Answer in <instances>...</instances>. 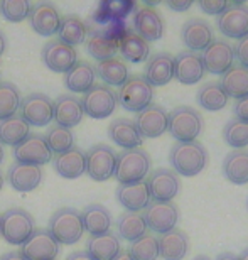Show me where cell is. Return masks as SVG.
Instances as JSON below:
<instances>
[{"label": "cell", "mask_w": 248, "mask_h": 260, "mask_svg": "<svg viewBox=\"0 0 248 260\" xmlns=\"http://www.w3.org/2000/svg\"><path fill=\"white\" fill-rule=\"evenodd\" d=\"M191 5H193L191 0H170L167 2V7L170 10H175V12H184V10L191 9Z\"/></svg>", "instance_id": "obj_50"}, {"label": "cell", "mask_w": 248, "mask_h": 260, "mask_svg": "<svg viewBox=\"0 0 248 260\" xmlns=\"http://www.w3.org/2000/svg\"><path fill=\"white\" fill-rule=\"evenodd\" d=\"M193 260H211V258L206 257V255H198V257H194Z\"/></svg>", "instance_id": "obj_59"}, {"label": "cell", "mask_w": 248, "mask_h": 260, "mask_svg": "<svg viewBox=\"0 0 248 260\" xmlns=\"http://www.w3.org/2000/svg\"><path fill=\"white\" fill-rule=\"evenodd\" d=\"M225 142L233 149H246L248 145V122L231 118L223 128Z\"/></svg>", "instance_id": "obj_45"}, {"label": "cell", "mask_w": 248, "mask_h": 260, "mask_svg": "<svg viewBox=\"0 0 248 260\" xmlns=\"http://www.w3.org/2000/svg\"><path fill=\"white\" fill-rule=\"evenodd\" d=\"M144 221L149 230L162 235L174 230L179 221V208L172 201H151L144 210Z\"/></svg>", "instance_id": "obj_9"}, {"label": "cell", "mask_w": 248, "mask_h": 260, "mask_svg": "<svg viewBox=\"0 0 248 260\" xmlns=\"http://www.w3.org/2000/svg\"><path fill=\"white\" fill-rule=\"evenodd\" d=\"M201 59H203L204 71L223 76L225 73L233 66V61H235L233 46L225 39H215L213 43L203 51Z\"/></svg>", "instance_id": "obj_16"}, {"label": "cell", "mask_w": 248, "mask_h": 260, "mask_svg": "<svg viewBox=\"0 0 248 260\" xmlns=\"http://www.w3.org/2000/svg\"><path fill=\"white\" fill-rule=\"evenodd\" d=\"M233 113H235V118L248 122V95L240 98V100H236L233 107Z\"/></svg>", "instance_id": "obj_49"}, {"label": "cell", "mask_w": 248, "mask_h": 260, "mask_svg": "<svg viewBox=\"0 0 248 260\" xmlns=\"http://www.w3.org/2000/svg\"><path fill=\"white\" fill-rule=\"evenodd\" d=\"M86 51L98 63L112 59L118 51V39L108 34L105 29H95L86 39Z\"/></svg>", "instance_id": "obj_29"}, {"label": "cell", "mask_w": 248, "mask_h": 260, "mask_svg": "<svg viewBox=\"0 0 248 260\" xmlns=\"http://www.w3.org/2000/svg\"><path fill=\"white\" fill-rule=\"evenodd\" d=\"M118 49L123 58L130 63H144L151 56V46L140 36L133 32V29H127L125 34L118 39Z\"/></svg>", "instance_id": "obj_32"}, {"label": "cell", "mask_w": 248, "mask_h": 260, "mask_svg": "<svg viewBox=\"0 0 248 260\" xmlns=\"http://www.w3.org/2000/svg\"><path fill=\"white\" fill-rule=\"evenodd\" d=\"M246 208H248V200H246Z\"/></svg>", "instance_id": "obj_60"}, {"label": "cell", "mask_w": 248, "mask_h": 260, "mask_svg": "<svg viewBox=\"0 0 248 260\" xmlns=\"http://www.w3.org/2000/svg\"><path fill=\"white\" fill-rule=\"evenodd\" d=\"M86 157V174L93 181L103 183V181L113 178L117 166V154L110 145L96 144L91 145L85 152Z\"/></svg>", "instance_id": "obj_7"}, {"label": "cell", "mask_w": 248, "mask_h": 260, "mask_svg": "<svg viewBox=\"0 0 248 260\" xmlns=\"http://www.w3.org/2000/svg\"><path fill=\"white\" fill-rule=\"evenodd\" d=\"M135 10L133 2H101L93 14V19L98 24H113L125 20L128 14Z\"/></svg>", "instance_id": "obj_41"}, {"label": "cell", "mask_w": 248, "mask_h": 260, "mask_svg": "<svg viewBox=\"0 0 248 260\" xmlns=\"http://www.w3.org/2000/svg\"><path fill=\"white\" fill-rule=\"evenodd\" d=\"M53 168L61 178L76 179L86 173V157L85 152L78 147H73L66 152L56 155L53 160Z\"/></svg>", "instance_id": "obj_27"}, {"label": "cell", "mask_w": 248, "mask_h": 260, "mask_svg": "<svg viewBox=\"0 0 248 260\" xmlns=\"http://www.w3.org/2000/svg\"><path fill=\"white\" fill-rule=\"evenodd\" d=\"M22 102L19 88L12 83H0V120L17 115V110Z\"/></svg>", "instance_id": "obj_43"}, {"label": "cell", "mask_w": 248, "mask_h": 260, "mask_svg": "<svg viewBox=\"0 0 248 260\" xmlns=\"http://www.w3.org/2000/svg\"><path fill=\"white\" fill-rule=\"evenodd\" d=\"M181 39H183L184 46L191 53H198V51H204L208 46L215 41L213 27L208 20L193 17L188 22H184L183 29H181Z\"/></svg>", "instance_id": "obj_17"}, {"label": "cell", "mask_w": 248, "mask_h": 260, "mask_svg": "<svg viewBox=\"0 0 248 260\" xmlns=\"http://www.w3.org/2000/svg\"><path fill=\"white\" fill-rule=\"evenodd\" d=\"M34 230V218L24 208H9L0 215V235L10 245H22Z\"/></svg>", "instance_id": "obj_4"}, {"label": "cell", "mask_w": 248, "mask_h": 260, "mask_svg": "<svg viewBox=\"0 0 248 260\" xmlns=\"http://www.w3.org/2000/svg\"><path fill=\"white\" fill-rule=\"evenodd\" d=\"M167 130L178 142H194L203 130V117L193 107H175L167 117Z\"/></svg>", "instance_id": "obj_5"}, {"label": "cell", "mask_w": 248, "mask_h": 260, "mask_svg": "<svg viewBox=\"0 0 248 260\" xmlns=\"http://www.w3.org/2000/svg\"><path fill=\"white\" fill-rule=\"evenodd\" d=\"M88 27L83 22V19L78 17L76 14H69L61 17V24L58 29V39L61 43L68 44V46H78L83 44L86 41Z\"/></svg>", "instance_id": "obj_35"}, {"label": "cell", "mask_w": 248, "mask_h": 260, "mask_svg": "<svg viewBox=\"0 0 248 260\" xmlns=\"http://www.w3.org/2000/svg\"><path fill=\"white\" fill-rule=\"evenodd\" d=\"M43 169L39 166H30V164H20L14 162L9 168L7 181L15 191L19 193H30L38 186L43 183Z\"/></svg>", "instance_id": "obj_23"}, {"label": "cell", "mask_w": 248, "mask_h": 260, "mask_svg": "<svg viewBox=\"0 0 248 260\" xmlns=\"http://www.w3.org/2000/svg\"><path fill=\"white\" fill-rule=\"evenodd\" d=\"M4 184H5V178H4V176H2V173H0V191H2Z\"/></svg>", "instance_id": "obj_58"}, {"label": "cell", "mask_w": 248, "mask_h": 260, "mask_svg": "<svg viewBox=\"0 0 248 260\" xmlns=\"http://www.w3.org/2000/svg\"><path fill=\"white\" fill-rule=\"evenodd\" d=\"M220 85L228 98L231 96L235 100H240V98L248 95V70L240 64H233L223 75Z\"/></svg>", "instance_id": "obj_36"}, {"label": "cell", "mask_w": 248, "mask_h": 260, "mask_svg": "<svg viewBox=\"0 0 248 260\" xmlns=\"http://www.w3.org/2000/svg\"><path fill=\"white\" fill-rule=\"evenodd\" d=\"M0 260H25L22 257V253L20 252H7V253H4V255H0Z\"/></svg>", "instance_id": "obj_52"}, {"label": "cell", "mask_w": 248, "mask_h": 260, "mask_svg": "<svg viewBox=\"0 0 248 260\" xmlns=\"http://www.w3.org/2000/svg\"><path fill=\"white\" fill-rule=\"evenodd\" d=\"M196 100H198L199 107H203L204 110L218 112V110H223L226 107L228 95H226L225 90L221 88L220 81H209V83H204L198 90Z\"/></svg>", "instance_id": "obj_38"}, {"label": "cell", "mask_w": 248, "mask_h": 260, "mask_svg": "<svg viewBox=\"0 0 248 260\" xmlns=\"http://www.w3.org/2000/svg\"><path fill=\"white\" fill-rule=\"evenodd\" d=\"M159 242V257L164 260H183L189 252V238L186 232L174 228L170 232L162 233L157 238Z\"/></svg>", "instance_id": "obj_26"}, {"label": "cell", "mask_w": 248, "mask_h": 260, "mask_svg": "<svg viewBox=\"0 0 248 260\" xmlns=\"http://www.w3.org/2000/svg\"><path fill=\"white\" fill-rule=\"evenodd\" d=\"M4 157H5V154H4V145L0 144V164L4 162Z\"/></svg>", "instance_id": "obj_57"}, {"label": "cell", "mask_w": 248, "mask_h": 260, "mask_svg": "<svg viewBox=\"0 0 248 260\" xmlns=\"http://www.w3.org/2000/svg\"><path fill=\"white\" fill-rule=\"evenodd\" d=\"M233 53H235V59H238L240 66L248 70V34L245 38L238 39V43L233 48Z\"/></svg>", "instance_id": "obj_48"}, {"label": "cell", "mask_w": 248, "mask_h": 260, "mask_svg": "<svg viewBox=\"0 0 248 260\" xmlns=\"http://www.w3.org/2000/svg\"><path fill=\"white\" fill-rule=\"evenodd\" d=\"M128 253L133 260H157L159 258V242L154 233H146L135 242H132Z\"/></svg>", "instance_id": "obj_44"}, {"label": "cell", "mask_w": 248, "mask_h": 260, "mask_svg": "<svg viewBox=\"0 0 248 260\" xmlns=\"http://www.w3.org/2000/svg\"><path fill=\"white\" fill-rule=\"evenodd\" d=\"M30 4L25 0H5L0 2V12L9 22H22L29 15Z\"/></svg>", "instance_id": "obj_46"}, {"label": "cell", "mask_w": 248, "mask_h": 260, "mask_svg": "<svg viewBox=\"0 0 248 260\" xmlns=\"http://www.w3.org/2000/svg\"><path fill=\"white\" fill-rule=\"evenodd\" d=\"M30 127L25 123L20 115L9 117L5 120H0V144L15 147L25 137H29Z\"/></svg>", "instance_id": "obj_39"}, {"label": "cell", "mask_w": 248, "mask_h": 260, "mask_svg": "<svg viewBox=\"0 0 248 260\" xmlns=\"http://www.w3.org/2000/svg\"><path fill=\"white\" fill-rule=\"evenodd\" d=\"M117 201L130 213L144 211L147 205L151 203V196H149V189L146 181L133 184H120L115 191Z\"/></svg>", "instance_id": "obj_25"}, {"label": "cell", "mask_w": 248, "mask_h": 260, "mask_svg": "<svg viewBox=\"0 0 248 260\" xmlns=\"http://www.w3.org/2000/svg\"><path fill=\"white\" fill-rule=\"evenodd\" d=\"M215 260H238V255H235V253H231V252H221L216 255Z\"/></svg>", "instance_id": "obj_53"}, {"label": "cell", "mask_w": 248, "mask_h": 260, "mask_svg": "<svg viewBox=\"0 0 248 260\" xmlns=\"http://www.w3.org/2000/svg\"><path fill=\"white\" fill-rule=\"evenodd\" d=\"M198 5L204 14L216 15V17H218V15L226 9L228 2H225V0H201V2H198Z\"/></svg>", "instance_id": "obj_47"}, {"label": "cell", "mask_w": 248, "mask_h": 260, "mask_svg": "<svg viewBox=\"0 0 248 260\" xmlns=\"http://www.w3.org/2000/svg\"><path fill=\"white\" fill-rule=\"evenodd\" d=\"M151 201H172L181 189L179 176L167 168L152 171L146 179Z\"/></svg>", "instance_id": "obj_14"}, {"label": "cell", "mask_w": 248, "mask_h": 260, "mask_svg": "<svg viewBox=\"0 0 248 260\" xmlns=\"http://www.w3.org/2000/svg\"><path fill=\"white\" fill-rule=\"evenodd\" d=\"M117 232H118V237L132 243V242H135L137 238H140L142 235H146L147 225H146V221H144L142 215L125 211V213H122L117 220Z\"/></svg>", "instance_id": "obj_40"}, {"label": "cell", "mask_w": 248, "mask_h": 260, "mask_svg": "<svg viewBox=\"0 0 248 260\" xmlns=\"http://www.w3.org/2000/svg\"><path fill=\"white\" fill-rule=\"evenodd\" d=\"M108 135L123 150L138 149L144 142L135 122L128 120V118H117V120H113L110 123V127H108Z\"/></svg>", "instance_id": "obj_28"}, {"label": "cell", "mask_w": 248, "mask_h": 260, "mask_svg": "<svg viewBox=\"0 0 248 260\" xmlns=\"http://www.w3.org/2000/svg\"><path fill=\"white\" fill-rule=\"evenodd\" d=\"M223 174L233 184L248 183V149H235L223 160Z\"/></svg>", "instance_id": "obj_34"}, {"label": "cell", "mask_w": 248, "mask_h": 260, "mask_svg": "<svg viewBox=\"0 0 248 260\" xmlns=\"http://www.w3.org/2000/svg\"><path fill=\"white\" fill-rule=\"evenodd\" d=\"M95 68L88 61H76V64L66 73L64 76V86L73 93H85L90 88L95 86Z\"/></svg>", "instance_id": "obj_31"}, {"label": "cell", "mask_w": 248, "mask_h": 260, "mask_svg": "<svg viewBox=\"0 0 248 260\" xmlns=\"http://www.w3.org/2000/svg\"><path fill=\"white\" fill-rule=\"evenodd\" d=\"M113 260H133L132 257H130V253H128V250H120V253L113 258Z\"/></svg>", "instance_id": "obj_55"}, {"label": "cell", "mask_w": 248, "mask_h": 260, "mask_svg": "<svg viewBox=\"0 0 248 260\" xmlns=\"http://www.w3.org/2000/svg\"><path fill=\"white\" fill-rule=\"evenodd\" d=\"M96 76L101 78V81L107 86H122L128 80V68L120 58H112L107 61H101L95 68Z\"/></svg>", "instance_id": "obj_37"}, {"label": "cell", "mask_w": 248, "mask_h": 260, "mask_svg": "<svg viewBox=\"0 0 248 260\" xmlns=\"http://www.w3.org/2000/svg\"><path fill=\"white\" fill-rule=\"evenodd\" d=\"M167 117L169 113L164 107L151 103L147 108L137 113V118L133 122L142 139H157L164 132H167Z\"/></svg>", "instance_id": "obj_19"}, {"label": "cell", "mask_w": 248, "mask_h": 260, "mask_svg": "<svg viewBox=\"0 0 248 260\" xmlns=\"http://www.w3.org/2000/svg\"><path fill=\"white\" fill-rule=\"evenodd\" d=\"M144 78L152 88L170 83L174 78V56H170L169 53H156L149 56Z\"/></svg>", "instance_id": "obj_24"}, {"label": "cell", "mask_w": 248, "mask_h": 260, "mask_svg": "<svg viewBox=\"0 0 248 260\" xmlns=\"http://www.w3.org/2000/svg\"><path fill=\"white\" fill-rule=\"evenodd\" d=\"M164 19L154 7L137 9L133 14V32L138 34L144 41L152 43L159 41L164 36Z\"/></svg>", "instance_id": "obj_20"}, {"label": "cell", "mask_w": 248, "mask_h": 260, "mask_svg": "<svg viewBox=\"0 0 248 260\" xmlns=\"http://www.w3.org/2000/svg\"><path fill=\"white\" fill-rule=\"evenodd\" d=\"M169 162L175 174H181L184 178H193V176L199 174L208 164V150L198 140L175 142L170 147Z\"/></svg>", "instance_id": "obj_1"}, {"label": "cell", "mask_w": 248, "mask_h": 260, "mask_svg": "<svg viewBox=\"0 0 248 260\" xmlns=\"http://www.w3.org/2000/svg\"><path fill=\"white\" fill-rule=\"evenodd\" d=\"M20 118L34 127H46L53 122V100L44 93H30L20 102Z\"/></svg>", "instance_id": "obj_10"}, {"label": "cell", "mask_w": 248, "mask_h": 260, "mask_svg": "<svg viewBox=\"0 0 248 260\" xmlns=\"http://www.w3.org/2000/svg\"><path fill=\"white\" fill-rule=\"evenodd\" d=\"M154 88L140 75L128 76L117 93V102L128 112L138 113L152 103Z\"/></svg>", "instance_id": "obj_6"}, {"label": "cell", "mask_w": 248, "mask_h": 260, "mask_svg": "<svg viewBox=\"0 0 248 260\" xmlns=\"http://www.w3.org/2000/svg\"><path fill=\"white\" fill-rule=\"evenodd\" d=\"M204 64L201 54L191 51H181L174 56V78L183 85H194L204 76Z\"/></svg>", "instance_id": "obj_21"}, {"label": "cell", "mask_w": 248, "mask_h": 260, "mask_svg": "<svg viewBox=\"0 0 248 260\" xmlns=\"http://www.w3.org/2000/svg\"><path fill=\"white\" fill-rule=\"evenodd\" d=\"M151 164V155L140 147L122 150L120 154H117V166L113 178L120 184L140 183L149 176Z\"/></svg>", "instance_id": "obj_2"}, {"label": "cell", "mask_w": 248, "mask_h": 260, "mask_svg": "<svg viewBox=\"0 0 248 260\" xmlns=\"http://www.w3.org/2000/svg\"><path fill=\"white\" fill-rule=\"evenodd\" d=\"M238 260H248V248H245V250L240 253V255H238Z\"/></svg>", "instance_id": "obj_56"}, {"label": "cell", "mask_w": 248, "mask_h": 260, "mask_svg": "<svg viewBox=\"0 0 248 260\" xmlns=\"http://www.w3.org/2000/svg\"><path fill=\"white\" fill-rule=\"evenodd\" d=\"M29 24L39 36H54L58 34L59 24H61V15L59 10L56 9V5L51 2H39L30 5L29 10Z\"/></svg>", "instance_id": "obj_18"}, {"label": "cell", "mask_w": 248, "mask_h": 260, "mask_svg": "<svg viewBox=\"0 0 248 260\" xmlns=\"http://www.w3.org/2000/svg\"><path fill=\"white\" fill-rule=\"evenodd\" d=\"M83 113L91 118H107L117 108V93L107 85H95L81 98Z\"/></svg>", "instance_id": "obj_8"}, {"label": "cell", "mask_w": 248, "mask_h": 260, "mask_svg": "<svg viewBox=\"0 0 248 260\" xmlns=\"http://www.w3.org/2000/svg\"><path fill=\"white\" fill-rule=\"evenodd\" d=\"M44 140L48 144L49 150L56 155L66 152V150L75 147V135L69 128L54 125L48 128V132L44 135Z\"/></svg>", "instance_id": "obj_42"}, {"label": "cell", "mask_w": 248, "mask_h": 260, "mask_svg": "<svg viewBox=\"0 0 248 260\" xmlns=\"http://www.w3.org/2000/svg\"><path fill=\"white\" fill-rule=\"evenodd\" d=\"M43 63L56 73H68L78 61V53L73 46L61 43L59 39H53L44 44L43 48Z\"/></svg>", "instance_id": "obj_15"}, {"label": "cell", "mask_w": 248, "mask_h": 260, "mask_svg": "<svg viewBox=\"0 0 248 260\" xmlns=\"http://www.w3.org/2000/svg\"><path fill=\"white\" fill-rule=\"evenodd\" d=\"M216 25L226 38H245L248 34V5L243 2H228L226 9L216 17Z\"/></svg>", "instance_id": "obj_11"}, {"label": "cell", "mask_w": 248, "mask_h": 260, "mask_svg": "<svg viewBox=\"0 0 248 260\" xmlns=\"http://www.w3.org/2000/svg\"><path fill=\"white\" fill-rule=\"evenodd\" d=\"M83 107L80 98L73 95H59L53 102V120L56 125L64 128H73L83 120Z\"/></svg>", "instance_id": "obj_22"}, {"label": "cell", "mask_w": 248, "mask_h": 260, "mask_svg": "<svg viewBox=\"0 0 248 260\" xmlns=\"http://www.w3.org/2000/svg\"><path fill=\"white\" fill-rule=\"evenodd\" d=\"M15 162L30 164V166H44L53 159V152L49 150L48 144L44 140V135L29 134L19 145H15L12 150Z\"/></svg>", "instance_id": "obj_13"}, {"label": "cell", "mask_w": 248, "mask_h": 260, "mask_svg": "<svg viewBox=\"0 0 248 260\" xmlns=\"http://www.w3.org/2000/svg\"><path fill=\"white\" fill-rule=\"evenodd\" d=\"M66 260H93V258L90 257V253L86 250H76L73 253H69Z\"/></svg>", "instance_id": "obj_51"}, {"label": "cell", "mask_w": 248, "mask_h": 260, "mask_svg": "<svg viewBox=\"0 0 248 260\" xmlns=\"http://www.w3.org/2000/svg\"><path fill=\"white\" fill-rule=\"evenodd\" d=\"M59 247L48 230L36 228L32 235L20 245V253L25 260H56L59 255Z\"/></svg>", "instance_id": "obj_12"}, {"label": "cell", "mask_w": 248, "mask_h": 260, "mask_svg": "<svg viewBox=\"0 0 248 260\" xmlns=\"http://www.w3.org/2000/svg\"><path fill=\"white\" fill-rule=\"evenodd\" d=\"M5 48H7V39H5L2 30H0V58H2V54L5 53Z\"/></svg>", "instance_id": "obj_54"}, {"label": "cell", "mask_w": 248, "mask_h": 260, "mask_svg": "<svg viewBox=\"0 0 248 260\" xmlns=\"http://www.w3.org/2000/svg\"><path fill=\"white\" fill-rule=\"evenodd\" d=\"M81 220H83V226H85V232L90 233L91 237H98L110 232L112 213L103 205L93 203V205H88L81 211Z\"/></svg>", "instance_id": "obj_30"}, {"label": "cell", "mask_w": 248, "mask_h": 260, "mask_svg": "<svg viewBox=\"0 0 248 260\" xmlns=\"http://www.w3.org/2000/svg\"><path fill=\"white\" fill-rule=\"evenodd\" d=\"M48 232L59 245H75L85 233L81 213L75 208H59L51 216Z\"/></svg>", "instance_id": "obj_3"}, {"label": "cell", "mask_w": 248, "mask_h": 260, "mask_svg": "<svg viewBox=\"0 0 248 260\" xmlns=\"http://www.w3.org/2000/svg\"><path fill=\"white\" fill-rule=\"evenodd\" d=\"M120 238L113 232L91 237L86 243V252L90 253L93 260H113L120 253Z\"/></svg>", "instance_id": "obj_33"}]
</instances>
